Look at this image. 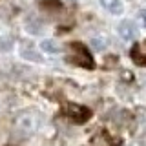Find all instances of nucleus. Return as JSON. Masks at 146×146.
<instances>
[{
    "instance_id": "nucleus-1",
    "label": "nucleus",
    "mask_w": 146,
    "mask_h": 146,
    "mask_svg": "<svg viewBox=\"0 0 146 146\" xmlns=\"http://www.w3.org/2000/svg\"><path fill=\"white\" fill-rule=\"evenodd\" d=\"M40 122H42V117H40V113L33 108L22 110L15 117V126L22 133H35L40 128Z\"/></svg>"
},
{
    "instance_id": "nucleus-2",
    "label": "nucleus",
    "mask_w": 146,
    "mask_h": 146,
    "mask_svg": "<svg viewBox=\"0 0 146 146\" xmlns=\"http://www.w3.org/2000/svg\"><path fill=\"white\" fill-rule=\"evenodd\" d=\"M70 55H68V60L73 62L75 66H82V68H88V70H93L95 62L91 58V55L88 53V48L80 42H71L70 44Z\"/></svg>"
},
{
    "instance_id": "nucleus-3",
    "label": "nucleus",
    "mask_w": 146,
    "mask_h": 146,
    "mask_svg": "<svg viewBox=\"0 0 146 146\" xmlns=\"http://www.w3.org/2000/svg\"><path fill=\"white\" fill-rule=\"evenodd\" d=\"M62 115L66 117V119H70L71 122H75V124H82V122L90 121L91 111H90V108L80 106V104L66 102V104H64V108H62Z\"/></svg>"
},
{
    "instance_id": "nucleus-4",
    "label": "nucleus",
    "mask_w": 146,
    "mask_h": 146,
    "mask_svg": "<svg viewBox=\"0 0 146 146\" xmlns=\"http://www.w3.org/2000/svg\"><path fill=\"white\" fill-rule=\"evenodd\" d=\"M130 57H131V60H133L135 64H139V66H146V40L131 46Z\"/></svg>"
},
{
    "instance_id": "nucleus-5",
    "label": "nucleus",
    "mask_w": 146,
    "mask_h": 146,
    "mask_svg": "<svg viewBox=\"0 0 146 146\" xmlns=\"http://www.w3.org/2000/svg\"><path fill=\"white\" fill-rule=\"evenodd\" d=\"M20 55H22V58H27V60L42 62V57H40V53L35 49V46L31 44V42H22V46H20Z\"/></svg>"
},
{
    "instance_id": "nucleus-6",
    "label": "nucleus",
    "mask_w": 146,
    "mask_h": 146,
    "mask_svg": "<svg viewBox=\"0 0 146 146\" xmlns=\"http://www.w3.org/2000/svg\"><path fill=\"white\" fill-rule=\"evenodd\" d=\"M117 31H119V35H121L124 40H133V38H135V35H137L135 24H133L131 20H122L121 24H119Z\"/></svg>"
},
{
    "instance_id": "nucleus-7",
    "label": "nucleus",
    "mask_w": 146,
    "mask_h": 146,
    "mask_svg": "<svg viewBox=\"0 0 146 146\" xmlns=\"http://www.w3.org/2000/svg\"><path fill=\"white\" fill-rule=\"evenodd\" d=\"M99 2L104 9H108L113 15H121L122 13V2L121 0H99Z\"/></svg>"
},
{
    "instance_id": "nucleus-8",
    "label": "nucleus",
    "mask_w": 146,
    "mask_h": 146,
    "mask_svg": "<svg viewBox=\"0 0 146 146\" xmlns=\"http://www.w3.org/2000/svg\"><path fill=\"white\" fill-rule=\"evenodd\" d=\"M40 49L46 53H58V51H62V46L53 38H44L40 42Z\"/></svg>"
},
{
    "instance_id": "nucleus-9",
    "label": "nucleus",
    "mask_w": 146,
    "mask_h": 146,
    "mask_svg": "<svg viewBox=\"0 0 146 146\" xmlns=\"http://www.w3.org/2000/svg\"><path fill=\"white\" fill-rule=\"evenodd\" d=\"M26 27H27V31L33 33V35H40V33H42V26H40V22H36L35 18H29V20L26 22Z\"/></svg>"
},
{
    "instance_id": "nucleus-10",
    "label": "nucleus",
    "mask_w": 146,
    "mask_h": 146,
    "mask_svg": "<svg viewBox=\"0 0 146 146\" xmlns=\"http://www.w3.org/2000/svg\"><path fill=\"white\" fill-rule=\"evenodd\" d=\"M90 44H91V48H93V49H97V51H102V49L106 48V42H104L102 38H93Z\"/></svg>"
},
{
    "instance_id": "nucleus-11",
    "label": "nucleus",
    "mask_w": 146,
    "mask_h": 146,
    "mask_svg": "<svg viewBox=\"0 0 146 146\" xmlns=\"http://www.w3.org/2000/svg\"><path fill=\"white\" fill-rule=\"evenodd\" d=\"M11 49V38L9 36H2L0 38V51H9Z\"/></svg>"
},
{
    "instance_id": "nucleus-12",
    "label": "nucleus",
    "mask_w": 146,
    "mask_h": 146,
    "mask_svg": "<svg viewBox=\"0 0 146 146\" xmlns=\"http://www.w3.org/2000/svg\"><path fill=\"white\" fill-rule=\"evenodd\" d=\"M139 20H141V24H143V26L146 27V9L139 11Z\"/></svg>"
},
{
    "instance_id": "nucleus-13",
    "label": "nucleus",
    "mask_w": 146,
    "mask_h": 146,
    "mask_svg": "<svg viewBox=\"0 0 146 146\" xmlns=\"http://www.w3.org/2000/svg\"><path fill=\"white\" fill-rule=\"evenodd\" d=\"M70 2H75V0H70Z\"/></svg>"
}]
</instances>
